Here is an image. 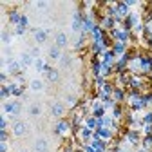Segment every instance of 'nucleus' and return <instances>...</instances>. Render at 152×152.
Listing matches in <instances>:
<instances>
[{
  "instance_id": "nucleus-6",
  "label": "nucleus",
  "mask_w": 152,
  "mask_h": 152,
  "mask_svg": "<svg viewBox=\"0 0 152 152\" xmlns=\"http://www.w3.org/2000/svg\"><path fill=\"white\" fill-rule=\"evenodd\" d=\"M45 38H47L45 31H34V40H36L38 44H42V42H45Z\"/></svg>"
},
{
  "instance_id": "nucleus-10",
  "label": "nucleus",
  "mask_w": 152,
  "mask_h": 152,
  "mask_svg": "<svg viewBox=\"0 0 152 152\" xmlns=\"http://www.w3.org/2000/svg\"><path fill=\"white\" fill-rule=\"evenodd\" d=\"M29 112L33 114V116H40V114H42V107H40V105H33V107L29 109Z\"/></svg>"
},
{
  "instance_id": "nucleus-8",
  "label": "nucleus",
  "mask_w": 152,
  "mask_h": 152,
  "mask_svg": "<svg viewBox=\"0 0 152 152\" xmlns=\"http://www.w3.org/2000/svg\"><path fill=\"white\" fill-rule=\"evenodd\" d=\"M31 62H33V54H29V53L22 54V60H20V64H22V65H29Z\"/></svg>"
},
{
  "instance_id": "nucleus-20",
  "label": "nucleus",
  "mask_w": 152,
  "mask_h": 152,
  "mask_svg": "<svg viewBox=\"0 0 152 152\" xmlns=\"http://www.w3.org/2000/svg\"><path fill=\"white\" fill-rule=\"evenodd\" d=\"M20 152H27V150H20Z\"/></svg>"
},
{
  "instance_id": "nucleus-19",
  "label": "nucleus",
  "mask_w": 152,
  "mask_h": 152,
  "mask_svg": "<svg viewBox=\"0 0 152 152\" xmlns=\"http://www.w3.org/2000/svg\"><path fill=\"white\" fill-rule=\"evenodd\" d=\"M65 152H72V150H71V148H65Z\"/></svg>"
},
{
  "instance_id": "nucleus-16",
  "label": "nucleus",
  "mask_w": 152,
  "mask_h": 152,
  "mask_svg": "<svg viewBox=\"0 0 152 152\" xmlns=\"http://www.w3.org/2000/svg\"><path fill=\"white\" fill-rule=\"evenodd\" d=\"M20 26H22V27L27 26V16H22V18H20Z\"/></svg>"
},
{
  "instance_id": "nucleus-5",
  "label": "nucleus",
  "mask_w": 152,
  "mask_h": 152,
  "mask_svg": "<svg viewBox=\"0 0 152 152\" xmlns=\"http://www.w3.org/2000/svg\"><path fill=\"white\" fill-rule=\"evenodd\" d=\"M31 89H33V91H42V89H44V82H42L40 78L31 80Z\"/></svg>"
},
{
  "instance_id": "nucleus-2",
  "label": "nucleus",
  "mask_w": 152,
  "mask_h": 152,
  "mask_svg": "<svg viewBox=\"0 0 152 152\" xmlns=\"http://www.w3.org/2000/svg\"><path fill=\"white\" fill-rule=\"evenodd\" d=\"M51 112H53V116H64V105L62 103H54L53 107H51Z\"/></svg>"
},
{
  "instance_id": "nucleus-17",
  "label": "nucleus",
  "mask_w": 152,
  "mask_h": 152,
  "mask_svg": "<svg viewBox=\"0 0 152 152\" xmlns=\"http://www.w3.org/2000/svg\"><path fill=\"white\" fill-rule=\"evenodd\" d=\"M65 129H67V123H64V121H62V123H60V127H58V132H64Z\"/></svg>"
},
{
  "instance_id": "nucleus-3",
  "label": "nucleus",
  "mask_w": 152,
  "mask_h": 152,
  "mask_svg": "<svg viewBox=\"0 0 152 152\" xmlns=\"http://www.w3.org/2000/svg\"><path fill=\"white\" fill-rule=\"evenodd\" d=\"M34 147H36V150H38V152H45V150H47V141H45L44 138H38Z\"/></svg>"
},
{
  "instance_id": "nucleus-7",
  "label": "nucleus",
  "mask_w": 152,
  "mask_h": 152,
  "mask_svg": "<svg viewBox=\"0 0 152 152\" xmlns=\"http://www.w3.org/2000/svg\"><path fill=\"white\" fill-rule=\"evenodd\" d=\"M49 56H51L53 60H60V58H62L60 49H58V47H51V49H49Z\"/></svg>"
},
{
  "instance_id": "nucleus-9",
  "label": "nucleus",
  "mask_w": 152,
  "mask_h": 152,
  "mask_svg": "<svg viewBox=\"0 0 152 152\" xmlns=\"http://www.w3.org/2000/svg\"><path fill=\"white\" fill-rule=\"evenodd\" d=\"M18 69H20V62H16V60H9V71H11V72H16Z\"/></svg>"
},
{
  "instance_id": "nucleus-14",
  "label": "nucleus",
  "mask_w": 152,
  "mask_h": 152,
  "mask_svg": "<svg viewBox=\"0 0 152 152\" xmlns=\"http://www.w3.org/2000/svg\"><path fill=\"white\" fill-rule=\"evenodd\" d=\"M60 62H62L64 65H69V62H71V60H69V56H65V54H64L62 58H60Z\"/></svg>"
},
{
  "instance_id": "nucleus-4",
  "label": "nucleus",
  "mask_w": 152,
  "mask_h": 152,
  "mask_svg": "<svg viewBox=\"0 0 152 152\" xmlns=\"http://www.w3.org/2000/svg\"><path fill=\"white\" fill-rule=\"evenodd\" d=\"M65 45H67V36L64 33H60L56 36V47H65Z\"/></svg>"
},
{
  "instance_id": "nucleus-18",
  "label": "nucleus",
  "mask_w": 152,
  "mask_h": 152,
  "mask_svg": "<svg viewBox=\"0 0 152 152\" xmlns=\"http://www.w3.org/2000/svg\"><path fill=\"white\" fill-rule=\"evenodd\" d=\"M2 152H7V145H6V141H2Z\"/></svg>"
},
{
  "instance_id": "nucleus-1",
  "label": "nucleus",
  "mask_w": 152,
  "mask_h": 152,
  "mask_svg": "<svg viewBox=\"0 0 152 152\" xmlns=\"http://www.w3.org/2000/svg\"><path fill=\"white\" fill-rule=\"evenodd\" d=\"M26 132H27V127H26V123H24V121H16V123L13 125V134H15V136L20 138V136H24V134H26Z\"/></svg>"
},
{
  "instance_id": "nucleus-12",
  "label": "nucleus",
  "mask_w": 152,
  "mask_h": 152,
  "mask_svg": "<svg viewBox=\"0 0 152 152\" xmlns=\"http://www.w3.org/2000/svg\"><path fill=\"white\" fill-rule=\"evenodd\" d=\"M49 78H51V82H56V80H58V72H56V71H51V72H49Z\"/></svg>"
},
{
  "instance_id": "nucleus-11",
  "label": "nucleus",
  "mask_w": 152,
  "mask_h": 152,
  "mask_svg": "<svg viewBox=\"0 0 152 152\" xmlns=\"http://www.w3.org/2000/svg\"><path fill=\"white\" fill-rule=\"evenodd\" d=\"M34 69H36V71H44V69H45V65H44V62H42L40 58L34 60Z\"/></svg>"
},
{
  "instance_id": "nucleus-13",
  "label": "nucleus",
  "mask_w": 152,
  "mask_h": 152,
  "mask_svg": "<svg viewBox=\"0 0 152 152\" xmlns=\"http://www.w3.org/2000/svg\"><path fill=\"white\" fill-rule=\"evenodd\" d=\"M2 40H4V44H7V42H9V40H11V36H9V34H7V33H6V31H4V33H2Z\"/></svg>"
},
{
  "instance_id": "nucleus-15",
  "label": "nucleus",
  "mask_w": 152,
  "mask_h": 152,
  "mask_svg": "<svg viewBox=\"0 0 152 152\" xmlns=\"http://www.w3.org/2000/svg\"><path fill=\"white\" fill-rule=\"evenodd\" d=\"M31 54H33V56H40V47H34V49L31 51Z\"/></svg>"
}]
</instances>
